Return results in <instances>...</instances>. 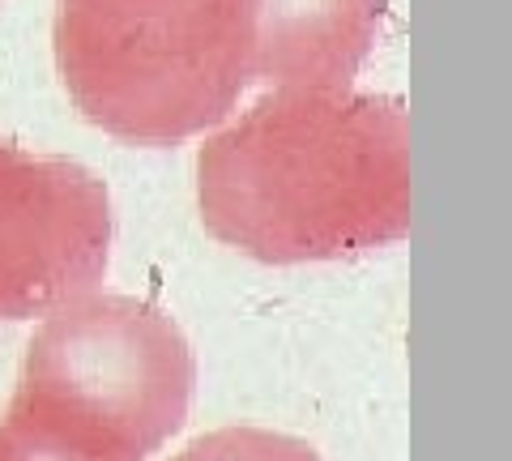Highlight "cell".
<instances>
[{"instance_id": "cell-1", "label": "cell", "mask_w": 512, "mask_h": 461, "mask_svg": "<svg viewBox=\"0 0 512 461\" xmlns=\"http://www.w3.org/2000/svg\"><path fill=\"white\" fill-rule=\"evenodd\" d=\"M205 231L269 265L333 261L410 231V120L384 94L278 86L197 154Z\"/></svg>"}, {"instance_id": "cell-2", "label": "cell", "mask_w": 512, "mask_h": 461, "mask_svg": "<svg viewBox=\"0 0 512 461\" xmlns=\"http://www.w3.org/2000/svg\"><path fill=\"white\" fill-rule=\"evenodd\" d=\"M256 0H60L56 65L73 107L133 146L227 120L252 82Z\"/></svg>"}, {"instance_id": "cell-3", "label": "cell", "mask_w": 512, "mask_h": 461, "mask_svg": "<svg viewBox=\"0 0 512 461\" xmlns=\"http://www.w3.org/2000/svg\"><path fill=\"white\" fill-rule=\"evenodd\" d=\"M192 380V351L167 312L128 295H82L35 329L18 389L82 410L150 457L184 427Z\"/></svg>"}, {"instance_id": "cell-4", "label": "cell", "mask_w": 512, "mask_h": 461, "mask_svg": "<svg viewBox=\"0 0 512 461\" xmlns=\"http://www.w3.org/2000/svg\"><path fill=\"white\" fill-rule=\"evenodd\" d=\"M111 257V197L94 171L0 141V316L26 321L90 295Z\"/></svg>"}, {"instance_id": "cell-5", "label": "cell", "mask_w": 512, "mask_h": 461, "mask_svg": "<svg viewBox=\"0 0 512 461\" xmlns=\"http://www.w3.org/2000/svg\"><path fill=\"white\" fill-rule=\"evenodd\" d=\"M384 26V0H256L252 82L342 90Z\"/></svg>"}, {"instance_id": "cell-6", "label": "cell", "mask_w": 512, "mask_h": 461, "mask_svg": "<svg viewBox=\"0 0 512 461\" xmlns=\"http://www.w3.org/2000/svg\"><path fill=\"white\" fill-rule=\"evenodd\" d=\"M175 461H320L303 440L261 432V427H222L192 440Z\"/></svg>"}]
</instances>
